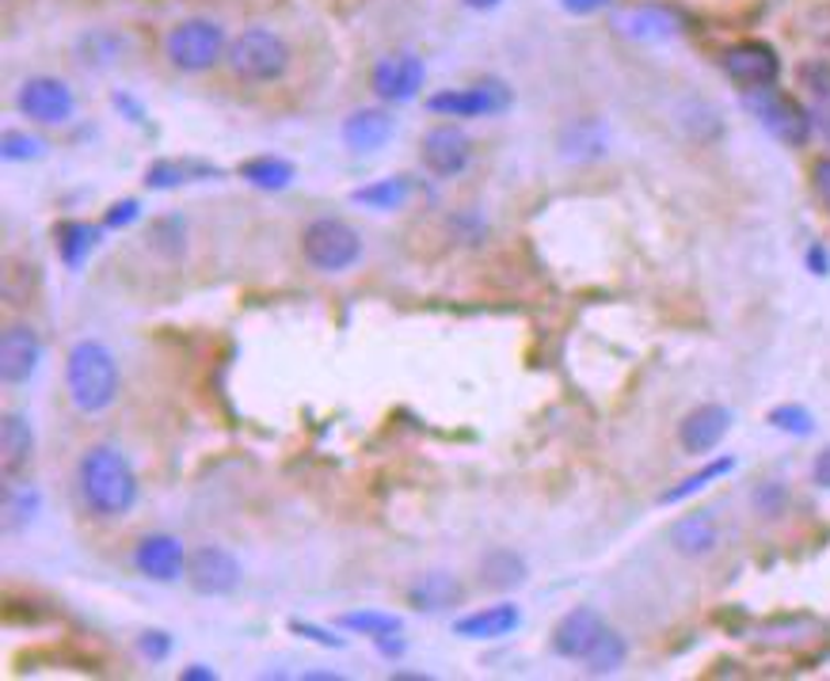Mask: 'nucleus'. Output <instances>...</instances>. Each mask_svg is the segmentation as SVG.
<instances>
[{"instance_id": "obj_31", "label": "nucleus", "mask_w": 830, "mask_h": 681, "mask_svg": "<svg viewBox=\"0 0 830 681\" xmlns=\"http://www.w3.org/2000/svg\"><path fill=\"white\" fill-rule=\"evenodd\" d=\"M39 492L35 487H15L8 484V495H4V534H15V529H23L31 518H35L39 510Z\"/></svg>"}, {"instance_id": "obj_33", "label": "nucleus", "mask_w": 830, "mask_h": 681, "mask_svg": "<svg viewBox=\"0 0 830 681\" xmlns=\"http://www.w3.org/2000/svg\"><path fill=\"white\" fill-rule=\"evenodd\" d=\"M735 469V461L732 457H720V461H712L709 469H701V472H694L686 484H678V487H670L667 495H663V503H682V499H690V495H697L701 487H709L712 480H720L724 472H732Z\"/></svg>"}, {"instance_id": "obj_21", "label": "nucleus", "mask_w": 830, "mask_h": 681, "mask_svg": "<svg viewBox=\"0 0 830 681\" xmlns=\"http://www.w3.org/2000/svg\"><path fill=\"white\" fill-rule=\"evenodd\" d=\"M518 625H522L518 605L500 602V605H488V609L465 613V617L454 620V633L465 636V639H503V636H511Z\"/></svg>"}, {"instance_id": "obj_24", "label": "nucleus", "mask_w": 830, "mask_h": 681, "mask_svg": "<svg viewBox=\"0 0 830 681\" xmlns=\"http://www.w3.org/2000/svg\"><path fill=\"white\" fill-rule=\"evenodd\" d=\"M670 545H675V552L690 556V560L717 552L720 529H717V521H712V514L697 510V514H686V518H678L675 526H670Z\"/></svg>"}, {"instance_id": "obj_16", "label": "nucleus", "mask_w": 830, "mask_h": 681, "mask_svg": "<svg viewBox=\"0 0 830 681\" xmlns=\"http://www.w3.org/2000/svg\"><path fill=\"white\" fill-rule=\"evenodd\" d=\"M605 633V620L594 609L579 605V609L564 613L560 625L553 628V651L564 655V659H579L583 662L591 655V647L599 644Z\"/></svg>"}, {"instance_id": "obj_25", "label": "nucleus", "mask_w": 830, "mask_h": 681, "mask_svg": "<svg viewBox=\"0 0 830 681\" xmlns=\"http://www.w3.org/2000/svg\"><path fill=\"white\" fill-rule=\"evenodd\" d=\"M480 583L492 591H514L526 583V560L514 548H492L480 556Z\"/></svg>"}, {"instance_id": "obj_9", "label": "nucleus", "mask_w": 830, "mask_h": 681, "mask_svg": "<svg viewBox=\"0 0 830 681\" xmlns=\"http://www.w3.org/2000/svg\"><path fill=\"white\" fill-rule=\"evenodd\" d=\"M187 586L203 597H226L240 586L244 579V568L240 560L221 545H203L187 556V571H184Z\"/></svg>"}, {"instance_id": "obj_41", "label": "nucleus", "mask_w": 830, "mask_h": 681, "mask_svg": "<svg viewBox=\"0 0 830 681\" xmlns=\"http://www.w3.org/2000/svg\"><path fill=\"white\" fill-rule=\"evenodd\" d=\"M373 644H378V651L389 655V659H401V655H404V639H396V633L393 636H378Z\"/></svg>"}, {"instance_id": "obj_10", "label": "nucleus", "mask_w": 830, "mask_h": 681, "mask_svg": "<svg viewBox=\"0 0 830 681\" xmlns=\"http://www.w3.org/2000/svg\"><path fill=\"white\" fill-rule=\"evenodd\" d=\"M419 161H423V168H427L430 176L454 179V176H461V172L469 168L472 145H469V138H465V130L435 127V130H427L423 141H419Z\"/></svg>"}, {"instance_id": "obj_40", "label": "nucleus", "mask_w": 830, "mask_h": 681, "mask_svg": "<svg viewBox=\"0 0 830 681\" xmlns=\"http://www.w3.org/2000/svg\"><path fill=\"white\" fill-rule=\"evenodd\" d=\"M294 633H302V636L317 639V644H324V647H343V644H347L343 636H328V633H320L317 625H302V620H294Z\"/></svg>"}, {"instance_id": "obj_37", "label": "nucleus", "mask_w": 830, "mask_h": 681, "mask_svg": "<svg viewBox=\"0 0 830 681\" xmlns=\"http://www.w3.org/2000/svg\"><path fill=\"white\" fill-rule=\"evenodd\" d=\"M138 213H141V206L134 202V198H127V202H114L111 210H107L103 226L107 229H122V226H130V221H138Z\"/></svg>"}, {"instance_id": "obj_28", "label": "nucleus", "mask_w": 830, "mask_h": 681, "mask_svg": "<svg viewBox=\"0 0 830 681\" xmlns=\"http://www.w3.org/2000/svg\"><path fill=\"white\" fill-rule=\"evenodd\" d=\"M240 179L260 190H286L294 183V164L282 161V156H252V161L240 164Z\"/></svg>"}, {"instance_id": "obj_22", "label": "nucleus", "mask_w": 830, "mask_h": 681, "mask_svg": "<svg viewBox=\"0 0 830 681\" xmlns=\"http://www.w3.org/2000/svg\"><path fill=\"white\" fill-rule=\"evenodd\" d=\"M618 31L629 39H636V43H667V39L678 35V20L667 12V8L641 4V8H629V12L618 15Z\"/></svg>"}, {"instance_id": "obj_17", "label": "nucleus", "mask_w": 830, "mask_h": 681, "mask_svg": "<svg viewBox=\"0 0 830 681\" xmlns=\"http://www.w3.org/2000/svg\"><path fill=\"white\" fill-rule=\"evenodd\" d=\"M728 430H732V411L720 408V404H701V408H694L682 419V427H678V442H682L686 453L701 457V453L717 450V446L724 442Z\"/></svg>"}, {"instance_id": "obj_11", "label": "nucleus", "mask_w": 830, "mask_h": 681, "mask_svg": "<svg viewBox=\"0 0 830 681\" xmlns=\"http://www.w3.org/2000/svg\"><path fill=\"white\" fill-rule=\"evenodd\" d=\"M187 548L172 534H145L134 545V568L138 575L153 579V583H176L187 571Z\"/></svg>"}, {"instance_id": "obj_14", "label": "nucleus", "mask_w": 830, "mask_h": 681, "mask_svg": "<svg viewBox=\"0 0 830 681\" xmlns=\"http://www.w3.org/2000/svg\"><path fill=\"white\" fill-rule=\"evenodd\" d=\"M43 362V339L31 323H12L0 336V381L4 385H23Z\"/></svg>"}, {"instance_id": "obj_36", "label": "nucleus", "mask_w": 830, "mask_h": 681, "mask_svg": "<svg viewBox=\"0 0 830 681\" xmlns=\"http://www.w3.org/2000/svg\"><path fill=\"white\" fill-rule=\"evenodd\" d=\"M138 647H141V655H145V659L161 662V659H168L172 639H168V633H145V636L138 639Z\"/></svg>"}, {"instance_id": "obj_4", "label": "nucleus", "mask_w": 830, "mask_h": 681, "mask_svg": "<svg viewBox=\"0 0 830 681\" xmlns=\"http://www.w3.org/2000/svg\"><path fill=\"white\" fill-rule=\"evenodd\" d=\"M229 39L226 28L214 20H179L164 35V57L184 73H206L218 62H226Z\"/></svg>"}, {"instance_id": "obj_6", "label": "nucleus", "mask_w": 830, "mask_h": 681, "mask_svg": "<svg viewBox=\"0 0 830 681\" xmlns=\"http://www.w3.org/2000/svg\"><path fill=\"white\" fill-rule=\"evenodd\" d=\"M511 107V88L503 80H480V85L446 88L427 96V111L443 119H492Z\"/></svg>"}, {"instance_id": "obj_23", "label": "nucleus", "mask_w": 830, "mask_h": 681, "mask_svg": "<svg viewBox=\"0 0 830 681\" xmlns=\"http://www.w3.org/2000/svg\"><path fill=\"white\" fill-rule=\"evenodd\" d=\"M218 176H221L218 164L195 161V156H187V161H179V156H164V161H153L145 168V183L153 190H176V187H184V183H203V179H218Z\"/></svg>"}, {"instance_id": "obj_34", "label": "nucleus", "mask_w": 830, "mask_h": 681, "mask_svg": "<svg viewBox=\"0 0 830 681\" xmlns=\"http://www.w3.org/2000/svg\"><path fill=\"white\" fill-rule=\"evenodd\" d=\"M769 422H774L777 430H785V435H811V430H816L811 411L800 408V404H782V408H774L769 411Z\"/></svg>"}, {"instance_id": "obj_3", "label": "nucleus", "mask_w": 830, "mask_h": 681, "mask_svg": "<svg viewBox=\"0 0 830 681\" xmlns=\"http://www.w3.org/2000/svg\"><path fill=\"white\" fill-rule=\"evenodd\" d=\"M226 65L232 69V77L248 80V85H267V80H279L290 69V46L275 31L248 28L229 43Z\"/></svg>"}, {"instance_id": "obj_5", "label": "nucleus", "mask_w": 830, "mask_h": 681, "mask_svg": "<svg viewBox=\"0 0 830 681\" xmlns=\"http://www.w3.org/2000/svg\"><path fill=\"white\" fill-rule=\"evenodd\" d=\"M302 255L313 271L343 274L362 260V237L339 218H317L302 232Z\"/></svg>"}, {"instance_id": "obj_29", "label": "nucleus", "mask_w": 830, "mask_h": 681, "mask_svg": "<svg viewBox=\"0 0 830 681\" xmlns=\"http://www.w3.org/2000/svg\"><path fill=\"white\" fill-rule=\"evenodd\" d=\"M412 195V183L404 176H389V179H378L370 183V187H359L354 190V202L367 206V210H401L404 202H408Z\"/></svg>"}, {"instance_id": "obj_7", "label": "nucleus", "mask_w": 830, "mask_h": 681, "mask_svg": "<svg viewBox=\"0 0 830 681\" xmlns=\"http://www.w3.org/2000/svg\"><path fill=\"white\" fill-rule=\"evenodd\" d=\"M746 107L758 114V122L769 130V134H774L777 141H785V145H793V149H800L811 134V114L804 111L796 99L782 96L774 85L754 88L751 96H746Z\"/></svg>"}, {"instance_id": "obj_39", "label": "nucleus", "mask_w": 830, "mask_h": 681, "mask_svg": "<svg viewBox=\"0 0 830 681\" xmlns=\"http://www.w3.org/2000/svg\"><path fill=\"white\" fill-rule=\"evenodd\" d=\"M811 183H816V195L823 198L827 210H830V156L816 161V168H811Z\"/></svg>"}, {"instance_id": "obj_15", "label": "nucleus", "mask_w": 830, "mask_h": 681, "mask_svg": "<svg viewBox=\"0 0 830 681\" xmlns=\"http://www.w3.org/2000/svg\"><path fill=\"white\" fill-rule=\"evenodd\" d=\"M31 461H35V430L20 411H4L0 419V476L4 484H20Z\"/></svg>"}, {"instance_id": "obj_32", "label": "nucleus", "mask_w": 830, "mask_h": 681, "mask_svg": "<svg viewBox=\"0 0 830 681\" xmlns=\"http://www.w3.org/2000/svg\"><path fill=\"white\" fill-rule=\"evenodd\" d=\"M625 655H629V647H625V639H621L613 628H605L602 633V639L599 644L591 647V655H587V670L591 674H613V670H621V662H625Z\"/></svg>"}, {"instance_id": "obj_2", "label": "nucleus", "mask_w": 830, "mask_h": 681, "mask_svg": "<svg viewBox=\"0 0 830 681\" xmlns=\"http://www.w3.org/2000/svg\"><path fill=\"white\" fill-rule=\"evenodd\" d=\"M65 393L80 415H103L119 400V362L99 339L73 343L65 359Z\"/></svg>"}, {"instance_id": "obj_18", "label": "nucleus", "mask_w": 830, "mask_h": 681, "mask_svg": "<svg viewBox=\"0 0 830 681\" xmlns=\"http://www.w3.org/2000/svg\"><path fill=\"white\" fill-rule=\"evenodd\" d=\"M396 134V119L381 107H362V111H351L339 127V138L351 153H378L385 149Z\"/></svg>"}, {"instance_id": "obj_13", "label": "nucleus", "mask_w": 830, "mask_h": 681, "mask_svg": "<svg viewBox=\"0 0 830 681\" xmlns=\"http://www.w3.org/2000/svg\"><path fill=\"white\" fill-rule=\"evenodd\" d=\"M423 77H427V69H423V62L415 54H385L373 65L370 80L378 99H385V103H408V99L419 96Z\"/></svg>"}, {"instance_id": "obj_35", "label": "nucleus", "mask_w": 830, "mask_h": 681, "mask_svg": "<svg viewBox=\"0 0 830 681\" xmlns=\"http://www.w3.org/2000/svg\"><path fill=\"white\" fill-rule=\"evenodd\" d=\"M43 141L23 134V130H8L4 138H0V156L4 161H31V156H43Z\"/></svg>"}, {"instance_id": "obj_20", "label": "nucleus", "mask_w": 830, "mask_h": 681, "mask_svg": "<svg viewBox=\"0 0 830 681\" xmlns=\"http://www.w3.org/2000/svg\"><path fill=\"white\" fill-rule=\"evenodd\" d=\"M610 153V130L602 127L599 119H571L568 127L560 130V156L564 161H602Z\"/></svg>"}, {"instance_id": "obj_27", "label": "nucleus", "mask_w": 830, "mask_h": 681, "mask_svg": "<svg viewBox=\"0 0 830 681\" xmlns=\"http://www.w3.org/2000/svg\"><path fill=\"white\" fill-rule=\"evenodd\" d=\"M99 244V229H92L88 221H65L57 229V255L69 271H80L85 260L92 255V248Z\"/></svg>"}, {"instance_id": "obj_8", "label": "nucleus", "mask_w": 830, "mask_h": 681, "mask_svg": "<svg viewBox=\"0 0 830 681\" xmlns=\"http://www.w3.org/2000/svg\"><path fill=\"white\" fill-rule=\"evenodd\" d=\"M15 107L23 119L39 122V127H65L77 114V96L57 77H31L15 91Z\"/></svg>"}, {"instance_id": "obj_12", "label": "nucleus", "mask_w": 830, "mask_h": 681, "mask_svg": "<svg viewBox=\"0 0 830 681\" xmlns=\"http://www.w3.org/2000/svg\"><path fill=\"white\" fill-rule=\"evenodd\" d=\"M724 73L735 80L739 88L754 91V88H769L782 73V62H777L774 46L766 43H735L724 50Z\"/></svg>"}, {"instance_id": "obj_38", "label": "nucleus", "mask_w": 830, "mask_h": 681, "mask_svg": "<svg viewBox=\"0 0 830 681\" xmlns=\"http://www.w3.org/2000/svg\"><path fill=\"white\" fill-rule=\"evenodd\" d=\"M782 503H785L782 484H766V487L754 492V506H758L762 514H777V510H782Z\"/></svg>"}, {"instance_id": "obj_42", "label": "nucleus", "mask_w": 830, "mask_h": 681, "mask_svg": "<svg viewBox=\"0 0 830 681\" xmlns=\"http://www.w3.org/2000/svg\"><path fill=\"white\" fill-rule=\"evenodd\" d=\"M811 476H816L819 487H830V446L816 457V469H811Z\"/></svg>"}, {"instance_id": "obj_30", "label": "nucleus", "mask_w": 830, "mask_h": 681, "mask_svg": "<svg viewBox=\"0 0 830 681\" xmlns=\"http://www.w3.org/2000/svg\"><path fill=\"white\" fill-rule=\"evenodd\" d=\"M339 628L378 639V636L401 633V617H393V613H378V609H359V613H343V617H339Z\"/></svg>"}, {"instance_id": "obj_43", "label": "nucleus", "mask_w": 830, "mask_h": 681, "mask_svg": "<svg viewBox=\"0 0 830 681\" xmlns=\"http://www.w3.org/2000/svg\"><path fill=\"white\" fill-rule=\"evenodd\" d=\"M560 4L576 15H587V12H599V8H605L610 0H560Z\"/></svg>"}, {"instance_id": "obj_19", "label": "nucleus", "mask_w": 830, "mask_h": 681, "mask_svg": "<svg viewBox=\"0 0 830 681\" xmlns=\"http://www.w3.org/2000/svg\"><path fill=\"white\" fill-rule=\"evenodd\" d=\"M404 597H408V605L419 613H443V609H454V605L465 602V586L450 575V571H427V575L412 579Z\"/></svg>"}, {"instance_id": "obj_45", "label": "nucleus", "mask_w": 830, "mask_h": 681, "mask_svg": "<svg viewBox=\"0 0 830 681\" xmlns=\"http://www.w3.org/2000/svg\"><path fill=\"white\" fill-rule=\"evenodd\" d=\"M465 8H472V12H488V8H495L500 0H461Z\"/></svg>"}, {"instance_id": "obj_26", "label": "nucleus", "mask_w": 830, "mask_h": 681, "mask_svg": "<svg viewBox=\"0 0 830 681\" xmlns=\"http://www.w3.org/2000/svg\"><path fill=\"white\" fill-rule=\"evenodd\" d=\"M800 85L808 91L811 103V122L819 127V134L830 141V65L811 62L800 69Z\"/></svg>"}, {"instance_id": "obj_46", "label": "nucleus", "mask_w": 830, "mask_h": 681, "mask_svg": "<svg viewBox=\"0 0 830 681\" xmlns=\"http://www.w3.org/2000/svg\"><path fill=\"white\" fill-rule=\"evenodd\" d=\"M811 267H816V274H827V255L823 252H811Z\"/></svg>"}, {"instance_id": "obj_44", "label": "nucleus", "mask_w": 830, "mask_h": 681, "mask_svg": "<svg viewBox=\"0 0 830 681\" xmlns=\"http://www.w3.org/2000/svg\"><path fill=\"white\" fill-rule=\"evenodd\" d=\"M179 678H184V681H214L218 674H214V670H206V667H187Z\"/></svg>"}, {"instance_id": "obj_1", "label": "nucleus", "mask_w": 830, "mask_h": 681, "mask_svg": "<svg viewBox=\"0 0 830 681\" xmlns=\"http://www.w3.org/2000/svg\"><path fill=\"white\" fill-rule=\"evenodd\" d=\"M77 492L88 514L122 518L138 503V472L130 457L114 446H88L77 464Z\"/></svg>"}]
</instances>
